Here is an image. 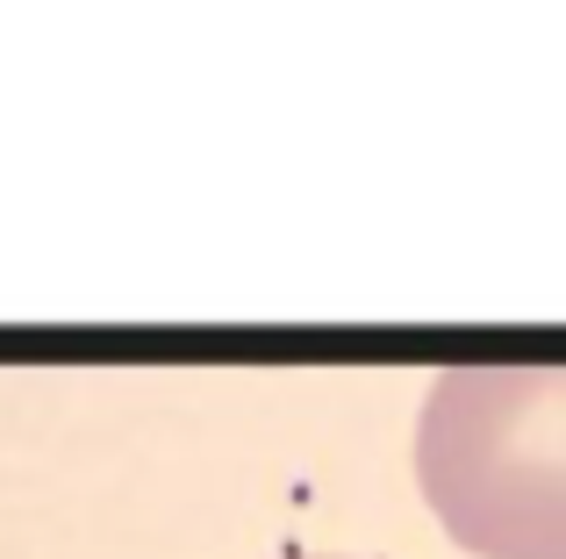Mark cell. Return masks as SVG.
Instances as JSON below:
<instances>
[{"mask_svg":"<svg viewBox=\"0 0 566 559\" xmlns=\"http://www.w3.org/2000/svg\"><path fill=\"white\" fill-rule=\"evenodd\" d=\"M416 481L481 559H566V366H452L416 416Z\"/></svg>","mask_w":566,"mask_h":559,"instance_id":"cell-1","label":"cell"}]
</instances>
